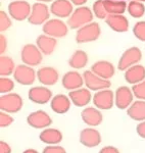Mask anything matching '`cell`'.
I'll return each mask as SVG.
<instances>
[{"mask_svg": "<svg viewBox=\"0 0 145 153\" xmlns=\"http://www.w3.org/2000/svg\"><path fill=\"white\" fill-rule=\"evenodd\" d=\"M92 9L93 13L97 19H106L107 16H109L104 7V0H96L94 2V4H93Z\"/></svg>", "mask_w": 145, "mask_h": 153, "instance_id": "32", "label": "cell"}, {"mask_svg": "<svg viewBox=\"0 0 145 153\" xmlns=\"http://www.w3.org/2000/svg\"><path fill=\"white\" fill-rule=\"evenodd\" d=\"M134 94L132 89L127 86H122L115 93V104L119 109H128L133 103Z\"/></svg>", "mask_w": 145, "mask_h": 153, "instance_id": "12", "label": "cell"}, {"mask_svg": "<svg viewBox=\"0 0 145 153\" xmlns=\"http://www.w3.org/2000/svg\"><path fill=\"white\" fill-rule=\"evenodd\" d=\"M13 78L21 85H33L36 80V71L30 65H21L16 66V70H14Z\"/></svg>", "mask_w": 145, "mask_h": 153, "instance_id": "10", "label": "cell"}, {"mask_svg": "<svg viewBox=\"0 0 145 153\" xmlns=\"http://www.w3.org/2000/svg\"><path fill=\"white\" fill-rule=\"evenodd\" d=\"M71 2L74 4V5H77L78 7L79 6H83L86 2L88 1V0H70Z\"/></svg>", "mask_w": 145, "mask_h": 153, "instance_id": "43", "label": "cell"}, {"mask_svg": "<svg viewBox=\"0 0 145 153\" xmlns=\"http://www.w3.org/2000/svg\"><path fill=\"white\" fill-rule=\"evenodd\" d=\"M105 23L117 33H124L129 29V21L124 14H109L105 19Z\"/></svg>", "mask_w": 145, "mask_h": 153, "instance_id": "21", "label": "cell"}, {"mask_svg": "<svg viewBox=\"0 0 145 153\" xmlns=\"http://www.w3.org/2000/svg\"><path fill=\"white\" fill-rule=\"evenodd\" d=\"M92 102L98 109L109 110L115 104V93L109 89L97 91L93 96Z\"/></svg>", "mask_w": 145, "mask_h": 153, "instance_id": "9", "label": "cell"}, {"mask_svg": "<svg viewBox=\"0 0 145 153\" xmlns=\"http://www.w3.org/2000/svg\"><path fill=\"white\" fill-rule=\"evenodd\" d=\"M127 113L132 120L137 122L145 120V101L138 100L133 102L127 109Z\"/></svg>", "mask_w": 145, "mask_h": 153, "instance_id": "27", "label": "cell"}, {"mask_svg": "<svg viewBox=\"0 0 145 153\" xmlns=\"http://www.w3.org/2000/svg\"><path fill=\"white\" fill-rule=\"evenodd\" d=\"M11 16H8L5 11L0 10V31L5 32L11 27Z\"/></svg>", "mask_w": 145, "mask_h": 153, "instance_id": "36", "label": "cell"}, {"mask_svg": "<svg viewBox=\"0 0 145 153\" xmlns=\"http://www.w3.org/2000/svg\"><path fill=\"white\" fill-rule=\"evenodd\" d=\"M104 7L107 14H124L128 8L127 3L122 0H104Z\"/></svg>", "mask_w": 145, "mask_h": 153, "instance_id": "29", "label": "cell"}, {"mask_svg": "<svg viewBox=\"0 0 145 153\" xmlns=\"http://www.w3.org/2000/svg\"><path fill=\"white\" fill-rule=\"evenodd\" d=\"M99 153H120V151L114 146H105L100 150Z\"/></svg>", "mask_w": 145, "mask_h": 153, "instance_id": "42", "label": "cell"}, {"mask_svg": "<svg viewBox=\"0 0 145 153\" xmlns=\"http://www.w3.org/2000/svg\"><path fill=\"white\" fill-rule=\"evenodd\" d=\"M0 153H11V147L4 141H0Z\"/></svg>", "mask_w": 145, "mask_h": 153, "instance_id": "41", "label": "cell"}, {"mask_svg": "<svg viewBox=\"0 0 145 153\" xmlns=\"http://www.w3.org/2000/svg\"><path fill=\"white\" fill-rule=\"evenodd\" d=\"M37 47L40 49V51L44 55H50L55 50L56 45H57V41L56 38L47 36V35H40L36 40Z\"/></svg>", "mask_w": 145, "mask_h": 153, "instance_id": "25", "label": "cell"}, {"mask_svg": "<svg viewBox=\"0 0 145 153\" xmlns=\"http://www.w3.org/2000/svg\"><path fill=\"white\" fill-rule=\"evenodd\" d=\"M50 12V8L46 5V3L36 2L32 5L31 14L28 19V22L35 26L44 25L46 22L49 21Z\"/></svg>", "mask_w": 145, "mask_h": 153, "instance_id": "4", "label": "cell"}, {"mask_svg": "<svg viewBox=\"0 0 145 153\" xmlns=\"http://www.w3.org/2000/svg\"><path fill=\"white\" fill-rule=\"evenodd\" d=\"M91 71L97 75L100 78L104 79V80H109L114 76L115 70L112 63L106 60H99L93 63L91 66Z\"/></svg>", "mask_w": 145, "mask_h": 153, "instance_id": "19", "label": "cell"}, {"mask_svg": "<svg viewBox=\"0 0 145 153\" xmlns=\"http://www.w3.org/2000/svg\"><path fill=\"white\" fill-rule=\"evenodd\" d=\"M27 123L29 126L35 129H46L49 126H51L52 120L47 112L43 110H37L29 114V117H27Z\"/></svg>", "mask_w": 145, "mask_h": 153, "instance_id": "13", "label": "cell"}, {"mask_svg": "<svg viewBox=\"0 0 145 153\" xmlns=\"http://www.w3.org/2000/svg\"><path fill=\"white\" fill-rule=\"evenodd\" d=\"M29 99L37 104H46L52 99V92L43 86L33 87L29 90Z\"/></svg>", "mask_w": 145, "mask_h": 153, "instance_id": "14", "label": "cell"}, {"mask_svg": "<svg viewBox=\"0 0 145 153\" xmlns=\"http://www.w3.org/2000/svg\"><path fill=\"white\" fill-rule=\"evenodd\" d=\"M16 70V65L9 56L1 55L0 57V76H8L12 75Z\"/></svg>", "mask_w": 145, "mask_h": 153, "instance_id": "30", "label": "cell"}, {"mask_svg": "<svg viewBox=\"0 0 145 153\" xmlns=\"http://www.w3.org/2000/svg\"><path fill=\"white\" fill-rule=\"evenodd\" d=\"M43 32L45 35L53 37V38H62L67 36L68 28V25L63 23L61 19H49L43 25Z\"/></svg>", "mask_w": 145, "mask_h": 153, "instance_id": "7", "label": "cell"}, {"mask_svg": "<svg viewBox=\"0 0 145 153\" xmlns=\"http://www.w3.org/2000/svg\"><path fill=\"white\" fill-rule=\"evenodd\" d=\"M37 79L42 85L53 86L57 83L59 79V74L54 68L44 66V68H39L37 71Z\"/></svg>", "mask_w": 145, "mask_h": 153, "instance_id": "17", "label": "cell"}, {"mask_svg": "<svg viewBox=\"0 0 145 153\" xmlns=\"http://www.w3.org/2000/svg\"><path fill=\"white\" fill-rule=\"evenodd\" d=\"M38 2H42V3H47V2H53L54 0H37Z\"/></svg>", "mask_w": 145, "mask_h": 153, "instance_id": "45", "label": "cell"}, {"mask_svg": "<svg viewBox=\"0 0 145 153\" xmlns=\"http://www.w3.org/2000/svg\"><path fill=\"white\" fill-rule=\"evenodd\" d=\"M88 63V55L85 51L77 50L68 59V65L71 68H76V70H81L84 68Z\"/></svg>", "mask_w": 145, "mask_h": 153, "instance_id": "28", "label": "cell"}, {"mask_svg": "<svg viewBox=\"0 0 145 153\" xmlns=\"http://www.w3.org/2000/svg\"><path fill=\"white\" fill-rule=\"evenodd\" d=\"M71 101L73 104H75L78 107H84L92 100V95L88 88H80L77 90L71 91L68 94Z\"/></svg>", "mask_w": 145, "mask_h": 153, "instance_id": "20", "label": "cell"}, {"mask_svg": "<svg viewBox=\"0 0 145 153\" xmlns=\"http://www.w3.org/2000/svg\"><path fill=\"white\" fill-rule=\"evenodd\" d=\"M61 82H62V86L65 89L74 91L82 88V86L84 85V78L78 71H71L63 75Z\"/></svg>", "mask_w": 145, "mask_h": 153, "instance_id": "18", "label": "cell"}, {"mask_svg": "<svg viewBox=\"0 0 145 153\" xmlns=\"http://www.w3.org/2000/svg\"><path fill=\"white\" fill-rule=\"evenodd\" d=\"M136 131H137V134H138L140 137L145 139V120L139 123L136 128Z\"/></svg>", "mask_w": 145, "mask_h": 153, "instance_id": "39", "label": "cell"}, {"mask_svg": "<svg viewBox=\"0 0 145 153\" xmlns=\"http://www.w3.org/2000/svg\"><path fill=\"white\" fill-rule=\"evenodd\" d=\"M136 1H139V2H142V3H143V2H145V0H136Z\"/></svg>", "mask_w": 145, "mask_h": 153, "instance_id": "46", "label": "cell"}, {"mask_svg": "<svg viewBox=\"0 0 145 153\" xmlns=\"http://www.w3.org/2000/svg\"><path fill=\"white\" fill-rule=\"evenodd\" d=\"M39 139L48 145H57L62 140V133L57 129L46 128L39 135Z\"/></svg>", "mask_w": 145, "mask_h": 153, "instance_id": "26", "label": "cell"}, {"mask_svg": "<svg viewBox=\"0 0 145 153\" xmlns=\"http://www.w3.org/2000/svg\"><path fill=\"white\" fill-rule=\"evenodd\" d=\"M32 6L25 0L11 1L8 5V13L11 19L22 22L28 19L31 14Z\"/></svg>", "mask_w": 145, "mask_h": 153, "instance_id": "6", "label": "cell"}, {"mask_svg": "<svg viewBox=\"0 0 145 153\" xmlns=\"http://www.w3.org/2000/svg\"><path fill=\"white\" fill-rule=\"evenodd\" d=\"M80 142L86 147H96L101 143V135L94 128H86L80 133Z\"/></svg>", "mask_w": 145, "mask_h": 153, "instance_id": "15", "label": "cell"}, {"mask_svg": "<svg viewBox=\"0 0 145 153\" xmlns=\"http://www.w3.org/2000/svg\"><path fill=\"white\" fill-rule=\"evenodd\" d=\"M42 153H67L65 149L58 145H49L43 149Z\"/></svg>", "mask_w": 145, "mask_h": 153, "instance_id": "38", "label": "cell"}, {"mask_svg": "<svg viewBox=\"0 0 145 153\" xmlns=\"http://www.w3.org/2000/svg\"><path fill=\"white\" fill-rule=\"evenodd\" d=\"M133 33L135 37L140 41H145V21H140L135 24Z\"/></svg>", "mask_w": 145, "mask_h": 153, "instance_id": "35", "label": "cell"}, {"mask_svg": "<svg viewBox=\"0 0 145 153\" xmlns=\"http://www.w3.org/2000/svg\"><path fill=\"white\" fill-rule=\"evenodd\" d=\"M83 78H84V84L86 87L92 91H100L104 90V89H109L112 85L109 80H104V79L100 78L97 75H95L92 71H86L83 74Z\"/></svg>", "mask_w": 145, "mask_h": 153, "instance_id": "11", "label": "cell"}, {"mask_svg": "<svg viewBox=\"0 0 145 153\" xmlns=\"http://www.w3.org/2000/svg\"><path fill=\"white\" fill-rule=\"evenodd\" d=\"M125 71V80L131 85H136L145 80V68L143 65H133Z\"/></svg>", "mask_w": 145, "mask_h": 153, "instance_id": "24", "label": "cell"}, {"mask_svg": "<svg viewBox=\"0 0 145 153\" xmlns=\"http://www.w3.org/2000/svg\"><path fill=\"white\" fill-rule=\"evenodd\" d=\"M21 57L24 65L36 66L42 62L43 53L40 51V49L37 47V45L34 44H26L22 49Z\"/></svg>", "mask_w": 145, "mask_h": 153, "instance_id": "5", "label": "cell"}, {"mask_svg": "<svg viewBox=\"0 0 145 153\" xmlns=\"http://www.w3.org/2000/svg\"><path fill=\"white\" fill-rule=\"evenodd\" d=\"M23 98L16 93H7L0 97V109L7 113H16L23 107Z\"/></svg>", "mask_w": 145, "mask_h": 153, "instance_id": "3", "label": "cell"}, {"mask_svg": "<svg viewBox=\"0 0 145 153\" xmlns=\"http://www.w3.org/2000/svg\"><path fill=\"white\" fill-rule=\"evenodd\" d=\"M7 47V40L3 35H0V54H3L5 52Z\"/></svg>", "mask_w": 145, "mask_h": 153, "instance_id": "40", "label": "cell"}, {"mask_svg": "<svg viewBox=\"0 0 145 153\" xmlns=\"http://www.w3.org/2000/svg\"><path fill=\"white\" fill-rule=\"evenodd\" d=\"M12 1H16V0H12Z\"/></svg>", "mask_w": 145, "mask_h": 153, "instance_id": "47", "label": "cell"}, {"mask_svg": "<svg viewBox=\"0 0 145 153\" xmlns=\"http://www.w3.org/2000/svg\"><path fill=\"white\" fill-rule=\"evenodd\" d=\"M71 104H72V101H71L70 97L63 94H57L53 96L50 101V106L52 110L58 114L68 112L71 108Z\"/></svg>", "mask_w": 145, "mask_h": 153, "instance_id": "23", "label": "cell"}, {"mask_svg": "<svg viewBox=\"0 0 145 153\" xmlns=\"http://www.w3.org/2000/svg\"><path fill=\"white\" fill-rule=\"evenodd\" d=\"M13 123V118L7 112L1 111L0 112V127L1 128H6L9 125H11Z\"/></svg>", "mask_w": 145, "mask_h": 153, "instance_id": "37", "label": "cell"}, {"mask_svg": "<svg viewBox=\"0 0 145 153\" xmlns=\"http://www.w3.org/2000/svg\"><path fill=\"white\" fill-rule=\"evenodd\" d=\"M100 34H101V30H100L99 24L92 22V23L78 29L77 34H76V41L79 44L92 42L97 40Z\"/></svg>", "mask_w": 145, "mask_h": 153, "instance_id": "2", "label": "cell"}, {"mask_svg": "<svg viewBox=\"0 0 145 153\" xmlns=\"http://www.w3.org/2000/svg\"><path fill=\"white\" fill-rule=\"evenodd\" d=\"M50 11L57 18H70L74 11L73 3L70 0H54L50 5Z\"/></svg>", "mask_w": 145, "mask_h": 153, "instance_id": "16", "label": "cell"}, {"mask_svg": "<svg viewBox=\"0 0 145 153\" xmlns=\"http://www.w3.org/2000/svg\"><path fill=\"white\" fill-rule=\"evenodd\" d=\"M23 153H38V151L35 149H27V150H25Z\"/></svg>", "mask_w": 145, "mask_h": 153, "instance_id": "44", "label": "cell"}, {"mask_svg": "<svg viewBox=\"0 0 145 153\" xmlns=\"http://www.w3.org/2000/svg\"><path fill=\"white\" fill-rule=\"evenodd\" d=\"M81 117L83 122L90 127L99 126L103 120L102 113L96 107H86L81 112Z\"/></svg>", "mask_w": 145, "mask_h": 153, "instance_id": "22", "label": "cell"}, {"mask_svg": "<svg viewBox=\"0 0 145 153\" xmlns=\"http://www.w3.org/2000/svg\"><path fill=\"white\" fill-rule=\"evenodd\" d=\"M13 88H14L13 81L6 78V76H1L0 78V93L2 95L11 92L13 90Z\"/></svg>", "mask_w": 145, "mask_h": 153, "instance_id": "33", "label": "cell"}, {"mask_svg": "<svg viewBox=\"0 0 145 153\" xmlns=\"http://www.w3.org/2000/svg\"><path fill=\"white\" fill-rule=\"evenodd\" d=\"M132 91H133V94L137 99L145 101V80L136 84V85H133Z\"/></svg>", "mask_w": 145, "mask_h": 153, "instance_id": "34", "label": "cell"}, {"mask_svg": "<svg viewBox=\"0 0 145 153\" xmlns=\"http://www.w3.org/2000/svg\"><path fill=\"white\" fill-rule=\"evenodd\" d=\"M93 11L87 6H79L68 19V26L72 30L80 29L86 25L92 23L93 19Z\"/></svg>", "mask_w": 145, "mask_h": 153, "instance_id": "1", "label": "cell"}, {"mask_svg": "<svg viewBox=\"0 0 145 153\" xmlns=\"http://www.w3.org/2000/svg\"><path fill=\"white\" fill-rule=\"evenodd\" d=\"M141 58H142L141 50L138 47H131L127 49L122 54L121 58L119 60L117 68H119L120 71H127L131 66L136 65L141 60Z\"/></svg>", "mask_w": 145, "mask_h": 153, "instance_id": "8", "label": "cell"}, {"mask_svg": "<svg viewBox=\"0 0 145 153\" xmlns=\"http://www.w3.org/2000/svg\"><path fill=\"white\" fill-rule=\"evenodd\" d=\"M129 14L134 19H141L145 14V6L142 2L136 1V0H132L128 3L127 8Z\"/></svg>", "mask_w": 145, "mask_h": 153, "instance_id": "31", "label": "cell"}]
</instances>
